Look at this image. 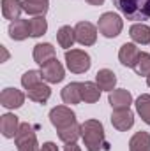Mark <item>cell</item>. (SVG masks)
<instances>
[{
  "mask_svg": "<svg viewBox=\"0 0 150 151\" xmlns=\"http://www.w3.org/2000/svg\"><path fill=\"white\" fill-rule=\"evenodd\" d=\"M81 139L87 151H101L104 146V127L99 119H85L81 123Z\"/></svg>",
  "mask_w": 150,
  "mask_h": 151,
  "instance_id": "7a4b0ae2",
  "label": "cell"
},
{
  "mask_svg": "<svg viewBox=\"0 0 150 151\" xmlns=\"http://www.w3.org/2000/svg\"><path fill=\"white\" fill-rule=\"evenodd\" d=\"M138 150H150V134L145 130L136 132L129 139V151H138Z\"/></svg>",
  "mask_w": 150,
  "mask_h": 151,
  "instance_id": "d4e9b609",
  "label": "cell"
},
{
  "mask_svg": "<svg viewBox=\"0 0 150 151\" xmlns=\"http://www.w3.org/2000/svg\"><path fill=\"white\" fill-rule=\"evenodd\" d=\"M88 5H95V7H99V5H103L104 4V0H85Z\"/></svg>",
  "mask_w": 150,
  "mask_h": 151,
  "instance_id": "836d02e7",
  "label": "cell"
},
{
  "mask_svg": "<svg viewBox=\"0 0 150 151\" xmlns=\"http://www.w3.org/2000/svg\"><path fill=\"white\" fill-rule=\"evenodd\" d=\"M7 32H9V37L12 39V40H25V39L30 37V23H28V19H14V21H11L9 23V28H7Z\"/></svg>",
  "mask_w": 150,
  "mask_h": 151,
  "instance_id": "5bb4252c",
  "label": "cell"
},
{
  "mask_svg": "<svg viewBox=\"0 0 150 151\" xmlns=\"http://www.w3.org/2000/svg\"><path fill=\"white\" fill-rule=\"evenodd\" d=\"M66 67L73 74H85L92 67V58L83 49H67L66 51Z\"/></svg>",
  "mask_w": 150,
  "mask_h": 151,
  "instance_id": "277c9868",
  "label": "cell"
},
{
  "mask_svg": "<svg viewBox=\"0 0 150 151\" xmlns=\"http://www.w3.org/2000/svg\"><path fill=\"white\" fill-rule=\"evenodd\" d=\"M101 88L97 86V83L94 81H83L81 83V100L85 102V104H95V102H99V99H101Z\"/></svg>",
  "mask_w": 150,
  "mask_h": 151,
  "instance_id": "d6986e66",
  "label": "cell"
},
{
  "mask_svg": "<svg viewBox=\"0 0 150 151\" xmlns=\"http://www.w3.org/2000/svg\"><path fill=\"white\" fill-rule=\"evenodd\" d=\"M37 135H36V132H34V127L30 125V123H21L20 125V130H18V134H16V137H14V144L18 146V144H21V142H27V141H30V139H36Z\"/></svg>",
  "mask_w": 150,
  "mask_h": 151,
  "instance_id": "4316f807",
  "label": "cell"
},
{
  "mask_svg": "<svg viewBox=\"0 0 150 151\" xmlns=\"http://www.w3.org/2000/svg\"><path fill=\"white\" fill-rule=\"evenodd\" d=\"M27 97L32 102L46 104L50 100V97H51V88H50V84L46 81H42V83H39V84H36V86H32V88L27 90Z\"/></svg>",
  "mask_w": 150,
  "mask_h": 151,
  "instance_id": "e0dca14e",
  "label": "cell"
},
{
  "mask_svg": "<svg viewBox=\"0 0 150 151\" xmlns=\"http://www.w3.org/2000/svg\"><path fill=\"white\" fill-rule=\"evenodd\" d=\"M74 32H76V42L79 46L88 47V46H94L97 42V32H99V28L94 23H90V21H79V23H76Z\"/></svg>",
  "mask_w": 150,
  "mask_h": 151,
  "instance_id": "8992f818",
  "label": "cell"
},
{
  "mask_svg": "<svg viewBox=\"0 0 150 151\" xmlns=\"http://www.w3.org/2000/svg\"><path fill=\"white\" fill-rule=\"evenodd\" d=\"M134 72L141 77H149L150 76V53L141 51L140 53V58H138V63L134 67Z\"/></svg>",
  "mask_w": 150,
  "mask_h": 151,
  "instance_id": "83f0119b",
  "label": "cell"
},
{
  "mask_svg": "<svg viewBox=\"0 0 150 151\" xmlns=\"http://www.w3.org/2000/svg\"><path fill=\"white\" fill-rule=\"evenodd\" d=\"M97 28H99V34L104 35L106 39H115L124 30V19L117 12H111V11L104 12V14H101L99 21H97Z\"/></svg>",
  "mask_w": 150,
  "mask_h": 151,
  "instance_id": "3957f363",
  "label": "cell"
},
{
  "mask_svg": "<svg viewBox=\"0 0 150 151\" xmlns=\"http://www.w3.org/2000/svg\"><path fill=\"white\" fill-rule=\"evenodd\" d=\"M23 12V0H2V16L9 21L20 19Z\"/></svg>",
  "mask_w": 150,
  "mask_h": 151,
  "instance_id": "ffe728a7",
  "label": "cell"
},
{
  "mask_svg": "<svg viewBox=\"0 0 150 151\" xmlns=\"http://www.w3.org/2000/svg\"><path fill=\"white\" fill-rule=\"evenodd\" d=\"M57 42H58V46L64 47L66 51H67V49H73V46H74V42H76L74 27H71V25L60 27L58 32H57Z\"/></svg>",
  "mask_w": 150,
  "mask_h": 151,
  "instance_id": "44dd1931",
  "label": "cell"
},
{
  "mask_svg": "<svg viewBox=\"0 0 150 151\" xmlns=\"http://www.w3.org/2000/svg\"><path fill=\"white\" fill-rule=\"evenodd\" d=\"M145 79H147V86L150 88V76H149V77H145Z\"/></svg>",
  "mask_w": 150,
  "mask_h": 151,
  "instance_id": "e575fe53",
  "label": "cell"
},
{
  "mask_svg": "<svg viewBox=\"0 0 150 151\" xmlns=\"http://www.w3.org/2000/svg\"><path fill=\"white\" fill-rule=\"evenodd\" d=\"M41 74H42V79L48 84H57V83H62L64 81L66 69H64V65L57 58H53V60L46 62L44 65H41Z\"/></svg>",
  "mask_w": 150,
  "mask_h": 151,
  "instance_id": "52a82bcc",
  "label": "cell"
},
{
  "mask_svg": "<svg viewBox=\"0 0 150 151\" xmlns=\"http://www.w3.org/2000/svg\"><path fill=\"white\" fill-rule=\"evenodd\" d=\"M0 49H2V55H4L2 56V62H7L9 60V51L5 49V46H0Z\"/></svg>",
  "mask_w": 150,
  "mask_h": 151,
  "instance_id": "d6a6232c",
  "label": "cell"
},
{
  "mask_svg": "<svg viewBox=\"0 0 150 151\" xmlns=\"http://www.w3.org/2000/svg\"><path fill=\"white\" fill-rule=\"evenodd\" d=\"M134 107H136L138 116L143 119V123H147L150 127V93H141L134 100Z\"/></svg>",
  "mask_w": 150,
  "mask_h": 151,
  "instance_id": "cb8c5ba5",
  "label": "cell"
},
{
  "mask_svg": "<svg viewBox=\"0 0 150 151\" xmlns=\"http://www.w3.org/2000/svg\"><path fill=\"white\" fill-rule=\"evenodd\" d=\"M95 83H97V86L103 91H108L110 93V91L115 90V86H117V74L113 72L111 69H101L95 74Z\"/></svg>",
  "mask_w": 150,
  "mask_h": 151,
  "instance_id": "ac0fdd59",
  "label": "cell"
},
{
  "mask_svg": "<svg viewBox=\"0 0 150 151\" xmlns=\"http://www.w3.org/2000/svg\"><path fill=\"white\" fill-rule=\"evenodd\" d=\"M108 102H110L111 109H129L131 104H134L131 91L124 90V88H115L113 91H110Z\"/></svg>",
  "mask_w": 150,
  "mask_h": 151,
  "instance_id": "8fae6325",
  "label": "cell"
},
{
  "mask_svg": "<svg viewBox=\"0 0 150 151\" xmlns=\"http://www.w3.org/2000/svg\"><path fill=\"white\" fill-rule=\"evenodd\" d=\"M20 119L12 113H5L0 116V132L5 139H14L18 130H20Z\"/></svg>",
  "mask_w": 150,
  "mask_h": 151,
  "instance_id": "7c38bea8",
  "label": "cell"
},
{
  "mask_svg": "<svg viewBox=\"0 0 150 151\" xmlns=\"http://www.w3.org/2000/svg\"><path fill=\"white\" fill-rule=\"evenodd\" d=\"M41 151H58V146H57L55 142L48 141V142H42V146H41Z\"/></svg>",
  "mask_w": 150,
  "mask_h": 151,
  "instance_id": "4dcf8cb0",
  "label": "cell"
},
{
  "mask_svg": "<svg viewBox=\"0 0 150 151\" xmlns=\"http://www.w3.org/2000/svg\"><path fill=\"white\" fill-rule=\"evenodd\" d=\"M28 23H30V37L39 39L48 32V21L44 16H34L28 19Z\"/></svg>",
  "mask_w": 150,
  "mask_h": 151,
  "instance_id": "484cf974",
  "label": "cell"
},
{
  "mask_svg": "<svg viewBox=\"0 0 150 151\" xmlns=\"http://www.w3.org/2000/svg\"><path fill=\"white\" fill-rule=\"evenodd\" d=\"M138 151H150V150H138Z\"/></svg>",
  "mask_w": 150,
  "mask_h": 151,
  "instance_id": "d590c367",
  "label": "cell"
},
{
  "mask_svg": "<svg viewBox=\"0 0 150 151\" xmlns=\"http://www.w3.org/2000/svg\"><path fill=\"white\" fill-rule=\"evenodd\" d=\"M48 118H50V123L57 130H62V128L76 123V113L71 109V106H55L50 111Z\"/></svg>",
  "mask_w": 150,
  "mask_h": 151,
  "instance_id": "5b68a950",
  "label": "cell"
},
{
  "mask_svg": "<svg viewBox=\"0 0 150 151\" xmlns=\"http://www.w3.org/2000/svg\"><path fill=\"white\" fill-rule=\"evenodd\" d=\"M60 97H62V102L66 106H76V104L83 102L81 100V83L73 81V83L66 84L60 91Z\"/></svg>",
  "mask_w": 150,
  "mask_h": 151,
  "instance_id": "4fadbf2b",
  "label": "cell"
},
{
  "mask_svg": "<svg viewBox=\"0 0 150 151\" xmlns=\"http://www.w3.org/2000/svg\"><path fill=\"white\" fill-rule=\"evenodd\" d=\"M50 9V2L46 0H23V12L34 16H44Z\"/></svg>",
  "mask_w": 150,
  "mask_h": 151,
  "instance_id": "603a6c76",
  "label": "cell"
},
{
  "mask_svg": "<svg viewBox=\"0 0 150 151\" xmlns=\"http://www.w3.org/2000/svg\"><path fill=\"white\" fill-rule=\"evenodd\" d=\"M129 37L138 46H149L150 44V27L147 23H133L129 28Z\"/></svg>",
  "mask_w": 150,
  "mask_h": 151,
  "instance_id": "9a60e30c",
  "label": "cell"
},
{
  "mask_svg": "<svg viewBox=\"0 0 150 151\" xmlns=\"http://www.w3.org/2000/svg\"><path fill=\"white\" fill-rule=\"evenodd\" d=\"M32 56H34V62L37 65H44L46 62L57 58L55 56V47L50 42H39V44H36L34 51H32Z\"/></svg>",
  "mask_w": 150,
  "mask_h": 151,
  "instance_id": "2e32d148",
  "label": "cell"
},
{
  "mask_svg": "<svg viewBox=\"0 0 150 151\" xmlns=\"http://www.w3.org/2000/svg\"><path fill=\"white\" fill-rule=\"evenodd\" d=\"M42 81H44V79H42L41 70H27L25 74L21 76V86H23L25 90H28V88L36 86V84L42 83Z\"/></svg>",
  "mask_w": 150,
  "mask_h": 151,
  "instance_id": "f1b7e54d",
  "label": "cell"
},
{
  "mask_svg": "<svg viewBox=\"0 0 150 151\" xmlns=\"http://www.w3.org/2000/svg\"><path fill=\"white\" fill-rule=\"evenodd\" d=\"M64 151H81V148L74 142V144H66L64 146Z\"/></svg>",
  "mask_w": 150,
  "mask_h": 151,
  "instance_id": "1f68e13d",
  "label": "cell"
},
{
  "mask_svg": "<svg viewBox=\"0 0 150 151\" xmlns=\"http://www.w3.org/2000/svg\"><path fill=\"white\" fill-rule=\"evenodd\" d=\"M57 134H58V139L64 144H74V142H78V139L81 137V125L76 121V123L62 128V130H57Z\"/></svg>",
  "mask_w": 150,
  "mask_h": 151,
  "instance_id": "7402d4cb",
  "label": "cell"
},
{
  "mask_svg": "<svg viewBox=\"0 0 150 151\" xmlns=\"http://www.w3.org/2000/svg\"><path fill=\"white\" fill-rule=\"evenodd\" d=\"M46 2H50V0H46Z\"/></svg>",
  "mask_w": 150,
  "mask_h": 151,
  "instance_id": "8d00e7d4",
  "label": "cell"
},
{
  "mask_svg": "<svg viewBox=\"0 0 150 151\" xmlns=\"http://www.w3.org/2000/svg\"><path fill=\"white\" fill-rule=\"evenodd\" d=\"M113 5L131 21L145 23L150 19V0H113Z\"/></svg>",
  "mask_w": 150,
  "mask_h": 151,
  "instance_id": "6da1fadb",
  "label": "cell"
},
{
  "mask_svg": "<svg viewBox=\"0 0 150 151\" xmlns=\"http://www.w3.org/2000/svg\"><path fill=\"white\" fill-rule=\"evenodd\" d=\"M16 148H18V151H41V144L37 142V137H36V139H30L27 142L18 144Z\"/></svg>",
  "mask_w": 150,
  "mask_h": 151,
  "instance_id": "f546056e",
  "label": "cell"
},
{
  "mask_svg": "<svg viewBox=\"0 0 150 151\" xmlns=\"http://www.w3.org/2000/svg\"><path fill=\"white\" fill-rule=\"evenodd\" d=\"M140 47L138 44L134 42H124L118 49V62L127 67V69H134L136 63H138V58H140Z\"/></svg>",
  "mask_w": 150,
  "mask_h": 151,
  "instance_id": "9c48e42d",
  "label": "cell"
},
{
  "mask_svg": "<svg viewBox=\"0 0 150 151\" xmlns=\"http://www.w3.org/2000/svg\"><path fill=\"white\" fill-rule=\"evenodd\" d=\"M25 99L27 95L18 90V88H4L2 93H0V106L9 109V111H14V109H20L23 104H25Z\"/></svg>",
  "mask_w": 150,
  "mask_h": 151,
  "instance_id": "ba28073f",
  "label": "cell"
},
{
  "mask_svg": "<svg viewBox=\"0 0 150 151\" xmlns=\"http://www.w3.org/2000/svg\"><path fill=\"white\" fill-rule=\"evenodd\" d=\"M110 119L113 128H117L118 132H127L134 125V113L131 109H113Z\"/></svg>",
  "mask_w": 150,
  "mask_h": 151,
  "instance_id": "30bf717a",
  "label": "cell"
}]
</instances>
